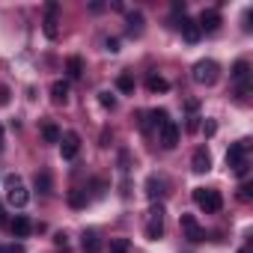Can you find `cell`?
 I'll return each instance as SVG.
<instances>
[{"label":"cell","instance_id":"9","mask_svg":"<svg viewBox=\"0 0 253 253\" xmlns=\"http://www.w3.org/2000/svg\"><path fill=\"white\" fill-rule=\"evenodd\" d=\"M197 27H200V30H206V33H214V30L220 27V12H217V9H203V15H200Z\"/></svg>","mask_w":253,"mask_h":253},{"label":"cell","instance_id":"13","mask_svg":"<svg viewBox=\"0 0 253 253\" xmlns=\"http://www.w3.org/2000/svg\"><path fill=\"white\" fill-rule=\"evenodd\" d=\"M9 226H12V235H15V238H27V235H30V229H33L30 217H24V214H15V220H12Z\"/></svg>","mask_w":253,"mask_h":253},{"label":"cell","instance_id":"27","mask_svg":"<svg viewBox=\"0 0 253 253\" xmlns=\"http://www.w3.org/2000/svg\"><path fill=\"white\" fill-rule=\"evenodd\" d=\"M0 253H24L21 244H0Z\"/></svg>","mask_w":253,"mask_h":253},{"label":"cell","instance_id":"25","mask_svg":"<svg viewBox=\"0 0 253 253\" xmlns=\"http://www.w3.org/2000/svg\"><path fill=\"white\" fill-rule=\"evenodd\" d=\"M69 206H72V209H84V206H86L84 191H69Z\"/></svg>","mask_w":253,"mask_h":253},{"label":"cell","instance_id":"29","mask_svg":"<svg viewBox=\"0 0 253 253\" xmlns=\"http://www.w3.org/2000/svg\"><path fill=\"white\" fill-rule=\"evenodd\" d=\"M54 244H57V250H63V253H69V241H66V235L60 232L57 238H54Z\"/></svg>","mask_w":253,"mask_h":253},{"label":"cell","instance_id":"11","mask_svg":"<svg viewBox=\"0 0 253 253\" xmlns=\"http://www.w3.org/2000/svg\"><path fill=\"white\" fill-rule=\"evenodd\" d=\"M191 170H194V173H209V170H211V155H209L206 146H200V149L194 152V158H191Z\"/></svg>","mask_w":253,"mask_h":253},{"label":"cell","instance_id":"12","mask_svg":"<svg viewBox=\"0 0 253 253\" xmlns=\"http://www.w3.org/2000/svg\"><path fill=\"white\" fill-rule=\"evenodd\" d=\"M179 30H182V36H185V42H191V45H197L200 36H203V30L197 27V21H191V18H185V15H182V21H179Z\"/></svg>","mask_w":253,"mask_h":253},{"label":"cell","instance_id":"21","mask_svg":"<svg viewBox=\"0 0 253 253\" xmlns=\"http://www.w3.org/2000/svg\"><path fill=\"white\" fill-rule=\"evenodd\" d=\"M140 30H143V15L140 12H131L128 15V33L131 36H140Z\"/></svg>","mask_w":253,"mask_h":253},{"label":"cell","instance_id":"32","mask_svg":"<svg viewBox=\"0 0 253 253\" xmlns=\"http://www.w3.org/2000/svg\"><path fill=\"white\" fill-rule=\"evenodd\" d=\"M200 128V116H191V122H188V131H197Z\"/></svg>","mask_w":253,"mask_h":253},{"label":"cell","instance_id":"4","mask_svg":"<svg viewBox=\"0 0 253 253\" xmlns=\"http://www.w3.org/2000/svg\"><path fill=\"white\" fill-rule=\"evenodd\" d=\"M3 182H6V200H9V206L24 209V206L30 203V194H27V188L21 185V179H18V176H6Z\"/></svg>","mask_w":253,"mask_h":253},{"label":"cell","instance_id":"16","mask_svg":"<svg viewBox=\"0 0 253 253\" xmlns=\"http://www.w3.org/2000/svg\"><path fill=\"white\" fill-rule=\"evenodd\" d=\"M232 78L244 86V84H247V78H250V63H247V60H238V63L232 66Z\"/></svg>","mask_w":253,"mask_h":253},{"label":"cell","instance_id":"18","mask_svg":"<svg viewBox=\"0 0 253 253\" xmlns=\"http://www.w3.org/2000/svg\"><path fill=\"white\" fill-rule=\"evenodd\" d=\"M42 137H45V143H60V128L54 122H45L42 125Z\"/></svg>","mask_w":253,"mask_h":253},{"label":"cell","instance_id":"30","mask_svg":"<svg viewBox=\"0 0 253 253\" xmlns=\"http://www.w3.org/2000/svg\"><path fill=\"white\" fill-rule=\"evenodd\" d=\"M203 131H206V137H211V134H214V131H217V125H214V122H211V119H209V122H206V125H203Z\"/></svg>","mask_w":253,"mask_h":253},{"label":"cell","instance_id":"20","mask_svg":"<svg viewBox=\"0 0 253 253\" xmlns=\"http://www.w3.org/2000/svg\"><path fill=\"white\" fill-rule=\"evenodd\" d=\"M66 72H69V78H81V75H84V60H81V57H69Z\"/></svg>","mask_w":253,"mask_h":253},{"label":"cell","instance_id":"1","mask_svg":"<svg viewBox=\"0 0 253 253\" xmlns=\"http://www.w3.org/2000/svg\"><path fill=\"white\" fill-rule=\"evenodd\" d=\"M194 203H197L206 214H217V211L223 209V197H220V191H214V188H194Z\"/></svg>","mask_w":253,"mask_h":253},{"label":"cell","instance_id":"8","mask_svg":"<svg viewBox=\"0 0 253 253\" xmlns=\"http://www.w3.org/2000/svg\"><path fill=\"white\" fill-rule=\"evenodd\" d=\"M179 226H182V232H185L188 241H203L206 238V232H203V226H200V220L194 214H182L179 217Z\"/></svg>","mask_w":253,"mask_h":253},{"label":"cell","instance_id":"3","mask_svg":"<svg viewBox=\"0 0 253 253\" xmlns=\"http://www.w3.org/2000/svg\"><path fill=\"white\" fill-rule=\"evenodd\" d=\"M217 78H220V66H217L214 60H200V63L194 66V81H197V84H203V86H214Z\"/></svg>","mask_w":253,"mask_h":253},{"label":"cell","instance_id":"19","mask_svg":"<svg viewBox=\"0 0 253 253\" xmlns=\"http://www.w3.org/2000/svg\"><path fill=\"white\" fill-rule=\"evenodd\" d=\"M116 89H119V92H134V78H131L128 72H122V75L116 78Z\"/></svg>","mask_w":253,"mask_h":253},{"label":"cell","instance_id":"24","mask_svg":"<svg viewBox=\"0 0 253 253\" xmlns=\"http://www.w3.org/2000/svg\"><path fill=\"white\" fill-rule=\"evenodd\" d=\"M146 194H149V200H155V197H161L164 191H161V182L155 179V176H149L146 179Z\"/></svg>","mask_w":253,"mask_h":253},{"label":"cell","instance_id":"35","mask_svg":"<svg viewBox=\"0 0 253 253\" xmlns=\"http://www.w3.org/2000/svg\"><path fill=\"white\" fill-rule=\"evenodd\" d=\"M0 152H3V125H0Z\"/></svg>","mask_w":253,"mask_h":253},{"label":"cell","instance_id":"26","mask_svg":"<svg viewBox=\"0 0 253 253\" xmlns=\"http://www.w3.org/2000/svg\"><path fill=\"white\" fill-rule=\"evenodd\" d=\"M98 101H101V107H107V110H113V107H116V98H113L107 89H104V92H98Z\"/></svg>","mask_w":253,"mask_h":253},{"label":"cell","instance_id":"2","mask_svg":"<svg viewBox=\"0 0 253 253\" xmlns=\"http://www.w3.org/2000/svg\"><path fill=\"white\" fill-rule=\"evenodd\" d=\"M247 149H250V143L247 140H238V143H232L229 146V152H226V167H232L235 170V176H247Z\"/></svg>","mask_w":253,"mask_h":253},{"label":"cell","instance_id":"10","mask_svg":"<svg viewBox=\"0 0 253 253\" xmlns=\"http://www.w3.org/2000/svg\"><path fill=\"white\" fill-rule=\"evenodd\" d=\"M57 12H60V3H48L45 6V36L48 39H57Z\"/></svg>","mask_w":253,"mask_h":253},{"label":"cell","instance_id":"6","mask_svg":"<svg viewBox=\"0 0 253 253\" xmlns=\"http://www.w3.org/2000/svg\"><path fill=\"white\" fill-rule=\"evenodd\" d=\"M60 152H63L66 161L78 158V152H81V134H78V131H66V134H60Z\"/></svg>","mask_w":253,"mask_h":253},{"label":"cell","instance_id":"31","mask_svg":"<svg viewBox=\"0 0 253 253\" xmlns=\"http://www.w3.org/2000/svg\"><path fill=\"white\" fill-rule=\"evenodd\" d=\"M107 51L116 54V51H119V39H107Z\"/></svg>","mask_w":253,"mask_h":253},{"label":"cell","instance_id":"5","mask_svg":"<svg viewBox=\"0 0 253 253\" xmlns=\"http://www.w3.org/2000/svg\"><path fill=\"white\" fill-rule=\"evenodd\" d=\"M164 235V206H152L149 209V223H146V238L158 241Z\"/></svg>","mask_w":253,"mask_h":253},{"label":"cell","instance_id":"33","mask_svg":"<svg viewBox=\"0 0 253 253\" xmlns=\"http://www.w3.org/2000/svg\"><path fill=\"white\" fill-rule=\"evenodd\" d=\"M241 200H250V185H241V194H238Z\"/></svg>","mask_w":253,"mask_h":253},{"label":"cell","instance_id":"23","mask_svg":"<svg viewBox=\"0 0 253 253\" xmlns=\"http://www.w3.org/2000/svg\"><path fill=\"white\" fill-rule=\"evenodd\" d=\"M107 253H131L128 238H113V241H110V247H107Z\"/></svg>","mask_w":253,"mask_h":253},{"label":"cell","instance_id":"36","mask_svg":"<svg viewBox=\"0 0 253 253\" xmlns=\"http://www.w3.org/2000/svg\"><path fill=\"white\" fill-rule=\"evenodd\" d=\"M238 253H250V244H244V247H241V250H238Z\"/></svg>","mask_w":253,"mask_h":253},{"label":"cell","instance_id":"22","mask_svg":"<svg viewBox=\"0 0 253 253\" xmlns=\"http://www.w3.org/2000/svg\"><path fill=\"white\" fill-rule=\"evenodd\" d=\"M33 182H36V191H39V194H51V176H48L45 170H42V173H36V179H33Z\"/></svg>","mask_w":253,"mask_h":253},{"label":"cell","instance_id":"14","mask_svg":"<svg viewBox=\"0 0 253 253\" xmlns=\"http://www.w3.org/2000/svg\"><path fill=\"white\" fill-rule=\"evenodd\" d=\"M81 247H84V253H101V238H98V232H84V238H81Z\"/></svg>","mask_w":253,"mask_h":253},{"label":"cell","instance_id":"17","mask_svg":"<svg viewBox=\"0 0 253 253\" xmlns=\"http://www.w3.org/2000/svg\"><path fill=\"white\" fill-rule=\"evenodd\" d=\"M146 86H149V92H167V89H170V84H167L161 75H149Z\"/></svg>","mask_w":253,"mask_h":253},{"label":"cell","instance_id":"7","mask_svg":"<svg viewBox=\"0 0 253 253\" xmlns=\"http://www.w3.org/2000/svg\"><path fill=\"white\" fill-rule=\"evenodd\" d=\"M158 143L164 149H176V143H179V125L173 119H167L161 128H158Z\"/></svg>","mask_w":253,"mask_h":253},{"label":"cell","instance_id":"15","mask_svg":"<svg viewBox=\"0 0 253 253\" xmlns=\"http://www.w3.org/2000/svg\"><path fill=\"white\" fill-rule=\"evenodd\" d=\"M51 98H54L57 104H66V101H69V84H66V81H54V84H51Z\"/></svg>","mask_w":253,"mask_h":253},{"label":"cell","instance_id":"28","mask_svg":"<svg viewBox=\"0 0 253 253\" xmlns=\"http://www.w3.org/2000/svg\"><path fill=\"white\" fill-rule=\"evenodd\" d=\"M9 95H12V92H9V86L0 84V107H6V104H9Z\"/></svg>","mask_w":253,"mask_h":253},{"label":"cell","instance_id":"34","mask_svg":"<svg viewBox=\"0 0 253 253\" xmlns=\"http://www.w3.org/2000/svg\"><path fill=\"white\" fill-rule=\"evenodd\" d=\"M6 223V209H3V203H0V226Z\"/></svg>","mask_w":253,"mask_h":253}]
</instances>
